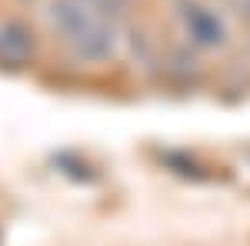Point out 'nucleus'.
I'll list each match as a JSON object with an SVG mask.
<instances>
[{
	"label": "nucleus",
	"mask_w": 250,
	"mask_h": 246,
	"mask_svg": "<svg viewBox=\"0 0 250 246\" xmlns=\"http://www.w3.org/2000/svg\"><path fill=\"white\" fill-rule=\"evenodd\" d=\"M180 17L187 23V34H190L200 47H220L227 40V30H224V20L213 14L210 7H200V3H184Z\"/></svg>",
	"instance_id": "obj_1"
}]
</instances>
